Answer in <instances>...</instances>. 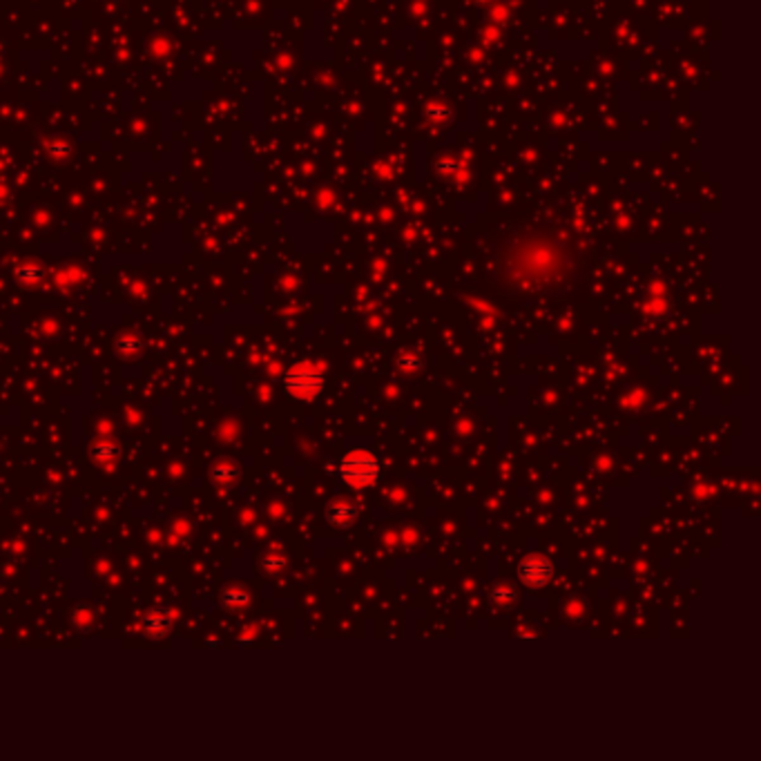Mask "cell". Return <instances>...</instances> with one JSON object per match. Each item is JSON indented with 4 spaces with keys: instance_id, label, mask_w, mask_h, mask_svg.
<instances>
[{
    "instance_id": "obj_1",
    "label": "cell",
    "mask_w": 761,
    "mask_h": 761,
    "mask_svg": "<svg viewBox=\"0 0 761 761\" xmlns=\"http://www.w3.org/2000/svg\"><path fill=\"white\" fill-rule=\"evenodd\" d=\"M340 476L350 487H369L379 478V460L371 451H350L340 462Z\"/></svg>"
},
{
    "instance_id": "obj_2",
    "label": "cell",
    "mask_w": 761,
    "mask_h": 761,
    "mask_svg": "<svg viewBox=\"0 0 761 761\" xmlns=\"http://www.w3.org/2000/svg\"><path fill=\"white\" fill-rule=\"evenodd\" d=\"M284 387L290 396L300 400H311L324 387V375L313 366H295L284 377Z\"/></svg>"
},
{
    "instance_id": "obj_3",
    "label": "cell",
    "mask_w": 761,
    "mask_h": 761,
    "mask_svg": "<svg viewBox=\"0 0 761 761\" xmlns=\"http://www.w3.org/2000/svg\"><path fill=\"white\" fill-rule=\"evenodd\" d=\"M518 579L520 583H525L527 587H545L549 581L554 579V565L552 560L545 556H527L520 560L518 565Z\"/></svg>"
},
{
    "instance_id": "obj_4",
    "label": "cell",
    "mask_w": 761,
    "mask_h": 761,
    "mask_svg": "<svg viewBox=\"0 0 761 761\" xmlns=\"http://www.w3.org/2000/svg\"><path fill=\"white\" fill-rule=\"evenodd\" d=\"M121 458V447L114 438L110 435H98V438L90 444V460L103 469H114V464Z\"/></svg>"
},
{
    "instance_id": "obj_5",
    "label": "cell",
    "mask_w": 761,
    "mask_h": 761,
    "mask_svg": "<svg viewBox=\"0 0 761 761\" xmlns=\"http://www.w3.org/2000/svg\"><path fill=\"white\" fill-rule=\"evenodd\" d=\"M172 627V612L167 610H150L143 616V630L150 639H163Z\"/></svg>"
},
{
    "instance_id": "obj_6",
    "label": "cell",
    "mask_w": 761,
    "mask_h": 761,
    "mask_svg": "<svg viewBox=\"0 0 761 761\" xmlns=\"http://www.w3.org/2000/svg\"><path fill=\"white\" fill-rule=\"evenodd\" d=\"M358 514H360L358 507L348 505V502H344V500L333 502V505L329 507V512H326L329 520H331L333 525H337V527H346V525H350V523H355Z\"/></svg>"
},
{
    "instance_id": "obj_7",
    "label": "cell",
    "mask_w": 761,
    "mask_h": 761,
    "mask_svg": "<svg viewBox=\"0 0 761 761\" xmlns=\"http://www.w3.org/2000/svg\"><path fill=\"white\" fill-rule=\"evenodd\" d=\"M239 476H242V471H239V467L230 460H219L213 464V469H210V478H213V483H217V485H235L239 480Z\"/></svg>"
},
{
    "instance_id": "obj_8",
    "label": "cell",
    "mask_w": 761,
    "mask_h": 761,
    "mask_svg": "<svg viewBox=\"0 0 761 761\" xmlns=\"http://www.w3.org/2000/svg\"><path fill=\"white\" fill-rule=\"evenodd\" d=\"M221 603L230 610H242L250 603V594L244 587H228V589H223Z\"/></svg>"
},
{
    "instance_id": "obj_9",
    "label": "cell",
    "mask_w": 761,
    "mask_h": 761,
    "mask_svg": "<svg viewBox=\"0 0 761 761\" xmlns=\"http://www.w3.org/2000/svg\"><path fill=\"white\" fill-rule=\"evenodd\" d=\"M114 348H117V353H119L121 358H128V360H130V358L138 355L141 340H138L134 333H123L119 340L114 342Z\"/></svg>"
},
{
    "instance_id": "obj_10",
    "label": "cell",
    "mask_w": 761,
    "mask_h": 761,
    "mask_svg": "<svg viewBox=\"0 0 761 761\" xmlns=\"http://www.w3.org/2000/svg\"><path fill=\"white\" fill-rule=\"evenodd\" d=\"M516 596H518L516 589H514L512 585H507V583L493 585L491 591H489V601L496 603V605H502V608H505V605H514V603H516Z\"/></svg>"
},
{
    "instance_id": "obj_11",
    "label": "cell",
    "mask_w": 761,
    "mask_h": 761,
    "mask_svg": "<svg viewBox=\"0 0 761 761\" xmlns=\"http://www.w3.org/2000/svg\"><path fill=\"white\" fill-rule=\"evenodd\" d=\"M92 621H94V614L88 610H76L72 614V623H76L78 627H88V625H92Z\"/></svg>"
},
{
    "instance_id": "obj_12",
    "label": "cell",
    "mask_w": 761,
    "mask_h": 761,
    "mask_svg": "<svg viewBox=\"0 0 761 761\" xmlns=\"http://www.w3.org/2000/svg\"><path fill=\"white\" fill-rule=\"evenodd\" d=\"M400 366L406 371H418L420 369V358L415 353H406L402 360H400Z\"/></svg>"
},
{
    "instance_id": "obj_13",
    "label": "cell",
    "mask_w": 761,
    "mask_h": 761,
    "mask_svg": "<svg viewBox=\"0 0 761 761\" xmlns=\"http://www.w3.org/2000/svg\"><path fill=\"white\" fill-rule=\"evenodd\" d=\"M281 567H284V558H275V556H266V558H264V570L277 572V570H281Z\"/></svg>"
},
{
    "instance_id": "obj_14",
    "label": "cell",
    "mask_w": 761,
    "mask_h": 761,
    "mask_svg": "<svg viewBox=\"0 0 761 761\" xmlns=\"http://www.w3.org/2000/svg\"><path fill=\"white\" fill-rule=\"evenodd\" d=\"M188 527H190V525L186 523V520H177V523H175V533H179V536H181V533H190Z\"/></svg>"
},
{
    "instance_id": "obj_15",
    "label": "cell",
    "mask_w": 761,
    "mask_h": 761,
    "mask_svg": "<svg viewBox=\"0 0 761 761\" xmlns=\"http://www.w3.org/2000/svg\"><path fill=\"white\" fill-rule=\"evenodd\" d=\"M96 429H98V433H112V425H107V420H101V422H98V425H96Z\"/></svg>"
}]
</instances>
